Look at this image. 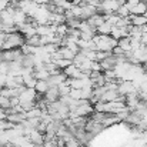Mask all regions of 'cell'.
<instances>
[{"instance_id":"obj_1","label":"cell","mask_w":147,"mask_h":147,"mask_svg":"<svg viewBox=\"0 0 147 147\" xmlns=\"http://www.w3.org/2000/svg\"><path fill=\"white\" fill-rule=\"evenodd\" d=\"M93 42L96 45V50L100 51H111L113 47L117 46V40L111 37L110 34H98L96 33L93 37Z\"/></svg>"},{"instance_id":"obj_2","label":"cell","mask_w":147,"mask_h":147,"mask_svg":"<svg viewBox=\"0 0 147 147\" xmlns=\"http://www.w3.org/2000/svg\"><path fill=\"white\" fill-rule=\"evenodd\" d=\"M26 43L24 36L20 32H14V33H9L4 37V43L1 46V50H9V49H19Z\"/></svg>"},{"instance_id":"obj_3","label":"cell","mask_w":147,"mask_h":147,"mask_svg":"<svg viewBox=\"0 0 147 147\" xmlns=\"http://www.w3.org/2000/svg\"><path fill=\"white\" fill-rule=\"evenodd\" d=\"M30 17L33 19V22H34L36 24H49L50 10L47 9V4L37 6V9L33 11V14H32Z\"/></svg>"},{"instance_id":"obj_4","label":"cell","mask_w":147,"mask_h":147,"mask_svg":"<svg viewBox=\"0 0 147 147\" xmlns=\"http://www.w3.org/2000/svg\"><path fill=\"white\" fill-rule=\"evenodd\" d=\"M0 54H1V60H4V61H17V60H22L24 56L20 47L19 49L0 50Z\"/></svg>"},{"instance_id":"obj_5","label":"cell","mask_w":147,"mask_h":147,"mask_svg":"<svg viewBox=\"0 0 147 147\" xmlns=\"http://www.w3.org/2000/svg\"><path fill=\"white\" fill-rule=\"evenodd\" d=\"M117 82H119L117 92H119L120 96H127V94H131V93H134L137 90L131 80H119L117 79Z\"/></svg>"},{"instance_id":"obj_6","label":"cell","mask_w":147,"mask_h":147,"mask_svg":"<svg viewBox=\"0 0 147 147\" xmlns=\"http://www.w3.org/2000/svg\"><path fill=\"white\" fill-rule=\"evenodd\" d=\"M43 98L46 100V103H53V101H57L60 98V93H59V89L57 86H50L49 90L43 94Z\"/></svg>"},{"instance_id":"obj_7","label":"cell","mask_w":147,"mask_h":147,"mask_svg":"<svg viewBox=\"0 0 147 147\" xmlns=\"http://www.w3.org/2000/svg\"><path fill=\"white\" fill-rule=\"evenodd\" d=\"M13 22H14V26L19 27V26H22L23 23L27 22V14L23 10H20L19 7H16L14 13H13Z\"/></svg>"},{"instance_id":"obj_8","label":"cell","mask_w":147,"mask_h":147,"mask_svg":"<svg viewBox=\"0 0 147 147\" xmlns=\"http://www.w3.org/2000/svg\"><path fill=\"white\" fill-rule=\"evenodd\" d=\"M129 19H130V24H131V26L142 27V26L147 24L146 14H129Z\"/></svg>"},{"instance_id":"obj_9","label":"cell","mask_w":147,"mask_h":147,"mask_svg":"<svg viewBox=\"0 0 147 147\" xmlns=\"http://www.w3.org/2000/svg\"><path fill=\"white\" fill-rule=\"evenodd\" d=\"M33 76H34L36 80H47L50 77V73L47 71V69L45 66H42V67L33 69Z\"/></svg>"},{"instance_id":"obj_10","label":"cell","mask_w":147,"mask_h":147,"mask_svg":"<svg viewBox=\"0 0 147 147\" xmlns=\"http://www.w3.org/2000/svg\"><path fill=\"white\" fill-rule=\"evenodd\" d=\"M66 79H67V76H66L63 71H60V73H57V74H51L49 79H47V82H49L50 86H59V84L63 83Z\"/></svg>"},{"instance_id":"obj_11","label":"cell","mask_w":147,"mask_h":147,"mask_svg":"<svg viewBox=\"0 0 147 147\" xmlns=\"http://www.w3.org/2000/svg\"><path fill=\"white\" fill-rule=\"evenodd\" d=\"M87 22H89V24L92 26V27H94V29H97L98 26L101 24V23H104V14H100V13H96V14H93V16H90L89 19H86Z\"/></svg>"},{"instance_id":"obj_12","label":"cell","mask_w":147,"mask_h":147,"mask_svg":"<svg viewBox=\"0 0 147 147\" xmlns=\"http://www.w3.org/2000/svg\"><path fill=\"white\" fill-rule=\"evenodd\" d=\"M146 11H147V1H144V0H140L136 6H133L130 9L131 14H146Z\"/></svg>"},{"instance_id":"obj_13","label":"cell","mask_w":147,"mask_h":147,"mask_svg":"<svg viewBox=\"0 0 147 147\" xmlns=\"http://www.w3.org/2000/svg\"><path fill=\"white\" fill-rule=\"evenodd\" d=\"M49 87H50V84L47 80H37L36 82V86H34V90L37 92L39 96H43L49 90Z\"/></svg>"},{"instance_id":"obj_14","label":"cell","mask_w":147,"mask_h":147,"mask_svg":"<svg viewBox=\"0 0 147 147\" xmlns=\"http://www.w3.org/2000/svg\"><path fill=\"white\" fill-rule=\"evenodd\" d=\"M124 121H126L127 124H130V126H137V124L142 121V117H140L136 111H130L129 116L124 119Z\"/></svg>"},{"instance_id":"obj_15","label":"cell","mask_w":147,"mask_h":147,"mask_svg":"<svg viewBox=\"0 0 147 147\" xmlns=\"http://www.w3.org/2000/svg\"><path fill=\"white\" fill-rule=\"evenodd\" d=\"M117 46H119L120 49L123 50V51H130V50H131V43H130V36L119 39V40H117Z\"/></svg>"},{"instance_id":"obj_16","label":"cell","mask_w":147,"mask_h":147,"mask_svg":"<svg viewBox=\"0 0 147 147\" xmlns=\"http://www.w3.org/2000/svg\"><path fill=\"white\" fill-rule=\"evenodd\" d=\"M59 51H60V54H61L63 59H67V60H71V61H73V59H74V56H76L74 51H71V50L69 49V47H66V46H60V47H59Z\"/></svg>"},{"instance_id":"obj_17","label":"cell","mask_w":147,"mask_h":147,"mask_svg":"<svg viewBox=\"0 0 147 147\" xmlns=\"http://www.w3.org/2000/svg\"><path fill=\"white\" fill-rule=\"evenodd\" d=\"M69 26L66 24V23H61V24H57V27H56V36H59L60 39H63V37H66L67 34H69Z\"/></svg>"},{"instance_id":"obj_18","label":"cell","mask_w":147,"mask_h":147,"mask_svg":"<svg viewBox=\"0 0 147 147\" xmlns=\"http://www.w3.org/2000/svg\"><path fill=\"white\" fill-rule=\"evenodd\" d=\"M111 27H113V26L104 20V23H101V24L98 26L97 29H96V32H97L98 34H110V32H111Z\"/></svg>"},{"instance_id":"obj_19","label":"cell","mask_w":147,"mask_h":147,"mask_svg":"<svg viewBox=\"0 0 147 147\" xmlns=\"http://www.w3.org/2000/svg\"><path fill=\"white\" fill-rule=\"evenodd\" d=\"M51 61H53L60 70H63L66 66H69L70 63H73L71 60H67V59H63V57H60V59H57V60H51Z\"/></svg>"},{"instance_id":"obj_20","label":"cell","mask_w":147,"mask_h":147,"mask_svg":"<svg viewBox=\"0 0 147 147\" xmlns=\"http://www.w3.org/2000/svg\"><path fill=\"white\" fill-rule=\"evenodd\" d=\"M116 14L120 16V17H127V16L131 14V13H130V10H129V7H127L126 4H121V6H119V9L116 10Z\"/></svg>"},{"instance_id":"obj_21","label":"cell","mask_w":147,"mask_h":147,"mask_svg":"<svg viewBox=\"0 0 147 147\" xmlns=\"http://www.w3.org/2000/svg\"><path fill=\"white\" fill-rule=\"evenodd\" d=\"M26 43L30 45V46H42V43H40V36H39V34H33V36L27 37V39H26Z\"/></svg>"},{"instance_id":"obj_22","label":"cell","mask_w":147,"mask_h":147,"mask_svg":"<svg viewBox=\"0 0 147 147\" xmlns=\"http://www.w3.org/2000/svg\"><path fill=\"white\" fill-rule=\"evenodd\" d=\"M57 89H59V93H60V96H67L71 87H70V86H69L66 82H63V83H60V84L57 86Z\"/></svg>"},{"instance_id":"obj_23","label":"cell","mask_w":147,"mask_h":147,"mask_svg":"<svg viewBox=\"0 0 147 147\" xmlns=\"http://www.w3.org/2000/svg\"><path fill=\"white\" fill-rule=\"evenodd\" d=\"M92 96H93V87H92V86H86V87L82 89V98L90 100Z\"/></svg>"},{"instance_id":"obj_24","label":"cell","mask_w":147,"mask_h":147,"mask_svg":"<svg viewBox=\"0 0 147 147\" xmlns=\"http://www.w3.org/2000/svg\"><path fill=\"white\" fill-rule=\"evenodd\" d=\"M69 96L73 100H80L82 98V89H70Z\"/></svg>"},{"instance_id":"obj_25","label":"cell","mask_w":147,"mask_h":147,"mask_svg":"<svg viewBox=\"0 0 147 147\" xmlns=\"http://www.w3.org/2000/svg\"><path fill=\"white\" fill-rule=\"evenodd\" d=\"M0 107L1 109H9L10 107V97H6V96H1L0 94Z\"/></svg>"},{"instance_id":"obj_26","label":"cell","mask_w":147,"mask_h":147,"mask_svg":"<svg viewBox=\"0 0 147 147\" xmlns=\"http://www.w3.org/2000/svg\"><path fill=\"white\" fill-rule=\"evenodd\" d=\"M94 34L96 33H92V32H80V37L79 39H82V40H92L94 37Z\"/></svg>"},{"instance_id":"obj_27","label":"cell","mask_w":147,"mask_h":147,"mask_svg":"<svg viewBox=\"0 0 147 147\" xmlns=\"http://www.w3.org/2000/svg\"><path fill=\"white\" fill-rule=\"evenodd\" d=\"M92 71H103L101 70V66H100V61H97V60H94V61H92Z\"/></svg>"},{"instance_id":"obj_28","label":"cell","mask_w":147,"mask_h":147,"mask_svg":"<svg viewBox=\"0 0 147 147\" xmlns=\"http://www.w3.org/2000/svg\"><path fill=\"white\" fill-rule=\"evenodd\" d=\"M9 6H10V0H0V11L6 10Z\"/></svg>"},{"instance_id":"obj_29","label":"cell","mask_w":147,"mask_h":147,"mask_svg":"<svg viewBox=\"0 0 147 147\" xmlns=\"http://www.w3.org/2000/svg\"><path fill=\"white\" fill-rule=\"evenodd\" d=\"M6 117H7V114H6V110L0 107V120H4Z\"/></svg>"},{"instance_id":"obj_30","label":"cell","mask_w":147,"mask_h":147,"mask_svg":"<svg viewBox=\"0 0 147 147\" xmlns=\"http://www.w3.org/2000/svg\"><path fill=\"white\" fill-rule=\"evenodd\" d=\"M4 37H6V34L0 30V50H1V46H3V43H4Z\"/></svg>"},{"instance_id":"obj_31","label":"cell","mask_w":147,"mask_h":147,"mask_svg":"<svg viewBox=\"0 0 147 147\" xmlns=\"http://www.w3.org/2000/svg\"><path fill=\"white\" fill-rule=\"evenodd\" d=\"M89 4H92V6H94V7H97V4L101 1V0H86Z\"/></svg>"},{"instance_id":"obj_32","label":"cell","mask_w":147,"mask_h":147,"mask_svg":"<svg viewBox=\"0 0 147 147\" xmlns=\"http://www.w3.org/2000/svg\"><path fill=\"white\" fill-rule=\"evenodd\" d=\"M39 6H43V4H49L50 3V0H34Z\"/></svg>"},{"instance_id":"obj_33","label":"cell","mask_w":147,"mask_h":147,"mask_svg":"<svg viewBox=\"0 0 147 147\" xmlns=\"http://www.w3.org/2000/svg\"><path fill=\"white\" fill-rule=\"evenodd\" d=\"M140 42H142L143 46H146L147 47V34H143V36H142V40H140Z\"/></svg>"},{"instance_id":"obj_34","label":"cell","mask_w":147,"mask_h":147,"mask_svg":"<svg viewBox=\"0 0 147 147\" xmlns=\"http://www.w3.org/2000/svg\"><path fill=\"white\" fill-rule=\"evenodd\" d=\"M19 1H22V0H10V4H13V6H16V7H17Z\"/></svg>"},{"instance_id":"obj_35","label":"cell","mask_w":147,"mask_h":147,"mask_svg":"<svg viewBox=\"0 0 147 147\" xmlns=\"http://www.w3.org/2000/svg\"><path fill=\"white\" fill-rule=\"evenodd\" d=\"M142 32H143V34H147V24L142 26Z\"/></svg>"},{"instance_id":"obj_36","label":"cell","mask_w":147,"mask_h":147,"mask_svg":"<svg viewBox=\"0 0 147 147\" xmlns=\"http://www.w3.org/2000/svg\"><path fill=\"white\" fill-rule=\"evenodd\" d=\"M0 30H1V22H0Z\"/></svg>"},{"instance_id":"obj_37","label":"cell","mask_w":147,"mask_h":147,"mask_svg":"<svg viewBox=\"0 0 147 147\" xmlns=\"http://www.w3.org/2000/svg\"><path fill=\"white\" fill-rule=\"evenodd\" d=\"M146 16H147V11H146Z\"/></svg>"}]
</instances>
